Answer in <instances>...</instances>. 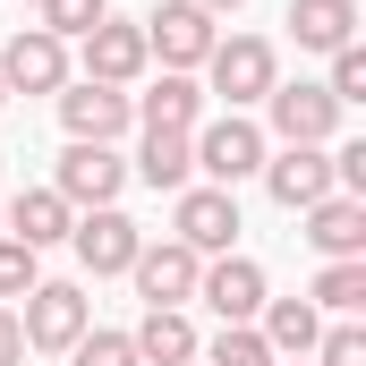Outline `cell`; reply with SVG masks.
Wrapping results in <instances>:
<instances>
[{
	"label": "cell",
	"instance_id": "obj_1",
	"mask_svg": "<svg viewBox=\"0 0 366 366\" xmlns=\"http://www.w3.org/2000/svg\"><path fill=\"white\" fill-rule=\"evenodd\" d=\"M281 86V51L264 34H222L204 51V102H230V111H256Z\"/></svg>",
	"mask_w": 366,
	"mask_h": 366
},
{
	"label": "cell",
	"instance_id": "obj_2",
	"mask_svg": "<svg viewBox=\"0 0 366 366\" xmlns=\"http://www.w3.org/2000/svg\"><path fill=\"white\" fill-rule=\"evenodd\" d=\"M187 154H196L204 187H230V196H239V179H256V171H264L273 137H264V128H256L247 111H222V119H204V128L187 137Z\"/></svg>",
	"mask_w": 366,
	"mask_h": 366
},
{
	"label": "cell",
	"instance_id": "obj_3",
	"mask_svg": "<svg viewBox=\"0 0 366 366\" xmlns=\"http://www.w3.org/2000/svg\"><path fill=\"white\" fill-rule=\"evenodd\" d=\"M17 332H26V350L69 358V350L94 332V298L77 290V281H34V290H26V307H17Z\"/></svg>",
	"mask_w": 366,
	"mask_h": 366
},
{
	"label": "cell",
	"instance_id": "obj_4",
	"mask_svg": "<svg viewBox=\"0 0 366 366\" xmlns=\"http://www.w3.org/2000/svg\"><path fill=\"white\" fill-rule=\"evenodd\" d=\"M51 102H60V128H69V145H119V137L137 128V102H128L119 86H94V77H69Z\"/></svg>",
	"mask_w": 366,
	"mask_h": 366
},
{
	"label": "cell",
	"instance_id": "obj_5",
	"mask_svg": "<svg viewBox=\"0 0 366 366\" xmlns=\"http://www.w3.org/2000/svg\"><path fill=\"white\" fill-rule=\"evenodd\" d=\"M171 239L196 247V256H230V239H239V196H230V187L187 179L179 196H171Z\"/></svg>",
	"mask_w": 366,
	"mask_h": 366
},
{
	"label": "cell",
	"instance_id": "obj_6",
	"mask_svg": "<svg viewBox=\"0 0 366 366\" xmlns=\"http://www.w3.org/2000/svg\"><path fill=\"white\" fill-rule=\"evenodd\" d=\"M213 43H222V26H213V17H204L196 0H154V17H145V51H154L162 69H179V77H196Z\"/></svg>",
	"mask_w": 366,
	"mask_h": 366
},
{
	"label": "cell",
	"instance_id": "obj_7",
	"mask_svg": "<svg viewBox=\"0 0 366 366\" xmlns=\"http://www.w3.org/2000/svg\"><path fill=\"white\" fill-rule=\"evenodd\" d=\"M256 179H264V196H273L281 213H307V204L341 196V187H332V145H273Z\"/></svg>",
	"mask_w": 366,
	"mask_h": 366
},
{
	"label": "cell",
	"instance_id": "obj_8",
	"mask_svg": "<svg viewBox=\"0 0 366 366\" xmlns=\"http://www.w3.org/2000/svg\"><path fill=\"white\" fill-rule=\"evenodd\" d=\"M119 187H128V162H119V145H69V154H60V171H51V196H60L69 213L119 204Z\"/></svg>",
	"mask_w": 366,
	"mask_h": 366
},
{
	"label": "cell",
	"instance_id": "obj_9",
	"mask_svg": "<svg viewBox=\"0 0 366 366\" xmlns=\"http://www.w3.org/2000/svg\"><path fill=\"white\" fill-rule=\"evenodd\" d=\"M196 298H204L222 324H256L273 290H264V264H256V256H239V247H230V256H204V273H196Z\"/></svg>",
	"mask_w": 366,
	"mask_h": 366
},
{
	"label": "cell",
	"instance_id": "obj_10",
	"mask_svg": "<svg viewBox=\"0 0 366 366\" xmlns=\"http://www.w3.org/2000/svg\"><path fill=\"white\" fill-rule=\"evenodd\" d=\"M69 247H77V264H86L94 281H111V273H128V264H137L145 230H137L119 204H94V213H77V222H69Z\"/></svg>",
	"mask_w": 366,
	"mask_h": 366
},
{
	"label": "cell",
	"instance_id": "obj_11",
	"mask_svg": "<svg viewBox=\"0 0 366 366\" xmlns=\"http://www.w3.org/2000/svg\"><path fill=\"white\" fill-rule=\"evenodd\" d=\"M264 119H273L264 137H281V145H332V137H341V102L324 86H307V77L264 94Z\"/></svg>",
	"mask_w": 366,
	"mask_h": 366
},
{
	"label": "cell",
	"instance_id": "obj_12",
	"mask_svg": "<svg viewBox=\"0 0 366 366\" xmlns=\"http://www.w3.org/2000/svg\"><path fill=\"white\" fill-rule=\"evenodd\" d=\"M0 86L9 94H60L69 86V43L43 34V26H17V34L0 43Z\"/></svg>",
	"mask_w": 366,
	"mask_h": 366
},
{
	"label": "cell",
	"instance_id": "obj_13",
	"mask_svg": "<svg viewBox=\"0 0 366 366\" xmlns=\"http://www.w3.org/2000/svg\"><path fill=\"white\" fill-rule=\"evenodd\" d=\"M196 273H204V256L179 247V239H145L137 264H128V281H137L145 307H187V298H196Z\"/></svg>",
	"mask_w": 366,
	"mask_h": 366
},
{
	"label": "cell",
	"instance_id": "obj_14",
	"mask_svg": "<svg viewBox=\"0 0 366 366\" xmlns=\"http://www.w3.org/2000/svg\"><path fill=\"white\" fill-rule=\"evenodd\" d=\"M77 43H86V77H94V86H119V94H128L145 69H154L145 26H128V17H102L94 34H77Z\"/></svg>",
	"mask_w": 366,
	"mask_h": 366
},
{
	"label": "cell",
	"instance_id": "obj_15",
	"mask_svg": "<svg viewBox=\"0 0 366 366\" xmlns=\"http://www.w3.org/2000/svg\"><path fill=\"white\" fill-rule=\"evenodd\" d=\"M137 102V128H171V137H196L204 119H213V102H204V86L196 77H179V69H162L145 94H128Z\"/></svg>",
	"mask_w": 366,
	"mask_h": 366
},
{
	"label": "cell",
	"instance_id": "obj_16",
	"mask_svg": "<svg viewBox=\"0 0 366 366\" xmlns=\"http://www.w3.org/2000/svg\"><path fill=\"white\" fill-rule=\"evenodd\" d=\"M307 222V247L332 264V256H366V196H324V204H307L298 213Z\"/></svg>",
	"mask_w": 366,
	"mask_h": 366
},
{
	"label": "cell",
	"instance_id": "obj_17",
	"mask_svg": "<svg viewBox=\"0 0 366 366\" xmlns=\"http://www.w3.org/2000/svg\"><path fill=\"white\" fill-rule=\"evenodd\" d=\"M69 222H77V213H69L51 187H17V204L0 213V239H17V247H34V256H43V247H60V239H69Z\"/></svg>",
	"mask_w": 366,
	"mask_h": 366
},
{
	"label": "cell",
	"instance_id": "obj_18",
	"mask_svg": "<svg viewBox=\"0 0 366 366\" xmlns=\"http://www.w3.org/2000/svg\"><path fill=\"white\" fill-rule=\"evenodd\" d=\"M290 34H298V51H341V43H358V0H290Z\"/></svg>",
	"mask_w": 366,
	"mask_h": 366
},
{
	"label": "cell",
	"instance_id": "obj_19",
	"mask_svg": "<svg viewBox=\"0 0 366 366\" xmlns=\"http://www.w3.org/2000/svg\"><path fill=\"white\" fill-rule=\"evenodd\" d=\"M128 341H137L145 366H196V350H204L196 324H187V307H145V324H137Z\"/></svg>",
	"mask_w": 366,
	"mask_h": 366
},
{
	"label": "cell",
	"instance_id": "obj_20",
	"mask_svg": "<svg viewBox=\"0 0 366 366\" xmlns=\"http://www.w3.org/2000/svg\"><path fill=\"white\" fill-rule=\"evenodd\" d=\"M128 179H145L154 196H179V187L196 179V154H187V137H171V128H145V145H137Z\"/></svg>",
	"mask_w": 366,
	"mask_h": 366
},
{
	"label": "cell",
	"instance_id": "obj_21",
	"mask_svg": "<svg viewBox=\"0 0 366 366\" xmlns=\"http://www.w3.org/2000/svg\"><path fill=\"white\" fill-rule=\"evenodd\" d=\"M256 332H264V350H273V358H307V350H315V332H324V315H315L307 298H264Z\"/></svg>",
	"mask_w": 366,
	"mask_h": 366
},
{
	"label": "cell",
	"instance_id": "obj_22",
	"mask_svg": "<svg viewBox=\"0 0 366 366\" xmlns=\"http://www.w3.org/2000/svg\"><path fill=\"white\" fill-rule=\"evenodd\" d=\"M307 307H315V315H358L366 307V256H332V264L315 273V290H307Z\"/></svg>",
	"mask_w": 366,
	"mask_h": 366
},
{
	"label": "cell",
	"instance_id": "obj_23",
	"mask_svg": "<svg viewBox=\"0 0 366 366\" xmlns=\"http://www.w3.org/2000/svg\"><path fill=\"white\" fill-rule=\"evenodd\" d=\"M196 366H273V350H264L256 324H222V332L196 350Z\"/></svg>",
	"mask_w": 366,
	"mask_h": 366
},
{
	"label": "cell",
	"instance_id": "obj_24",
	"mask_svg": "<svg viewBox=\"0 0 366 366\" xmlns=\"http://www.w3.org/2000/svg\"><path fill=\"white\" fill-rule=\"evenodd\" d=\"M307 358H315V366H366V324H358V315H332V324L315 332Z\"/></svg>",
	"mask_w": 366,
	"mask_h": 366
},
{
	"label": "cell",
	"instance_id": "obj_25",
	"mask_svg": "<svg viewBox=\"0 0 366 366\" xmlns=\"http://www.w3.org/2000/svg\"><path fill=\"white\" fill-rule=\"evenodd\" d=\"M34 9H43V34H60V43H77L111 17V0H34Z\"/></svg>",
	"mask_w": 366,
	"mask_h": 366
},
{
	"label": "cell",
	"instance_id": "obj_26",
	"mask_svg": "<svg viewBox=\"0 0 366 366\" xmlns=\"http://www.w3.org/2000/svg\"><path fill=\"white\" fill-rule=\"evenodd\" d=\"M324 94L350 111V102H366V43H341L332 51V77H324Z\"/></svg>",
	"mask_w": 366,
	"mask_h": 366
},
{
	"label": "cell",
	"instance_id": "obj_27",
	"mask_svg": "<svg viewBox=\"0 0 366 366\" xmlns=\"http://www.w3.org/2000/svg\"><path fill=\"white\" fill-rule=\"evenodd\" d=\"M34 281H43V256H34V247H17V239H0V307H9V298H26Z\"/></svg>",
	"mask_w": 366,
	"mask_h": 366
},
{
	"label": "cell",
	"instance_id": "obj_28",
	"mask_svg": "<svg viewBox=\"0 0 366 366\" xmlns=\"http://www.w3.org/2000/svg\"><path fill=\"white\" fill-rule=\"evenodd\" d=\"M69 358H77V366H145V358H137V341H128V332H86V341H77Z\"/></svg>",
	"mask_w": 366,
	"mask_h": 366
},
{
	"label": "cell",
	"instance_id": "obj_29",
	"mask_svg": "<svg viewBox=\"0 0 366 366\" xmlns=\"http://www.w3.org/2000/svg\"><path fill=\"white\" fill-rule=\"evenodd\" d=\"M0 366H26V332H17V307H0Z\"/></svg>",
	"mask_w": 366,
	"mask_h": 366
},
{
	"label": "cell",
	"instance_id": "obj_30",
	"mask_svg": "<svg viewBox=\"0 0 366 366\" xmlns=\"http://www.w3.org/2000/svg\"><path fill=\"white\" fill-rule=\"evenodd\" d=\"M196 9H204V17H230V9H247V0H196Z\"/></svg>",
	"mask_w": 366,
	"mask_h": 366
},
{
	"label": "cell",
	"instance_id": "obj_31",
	"mask_svg": "<svg viewBox=\"0 0 366 366\" xmlns=\"http://www.w3.org/2000/svg\"><path fill=\"white\" fill-rule=\"evenodd\" d=\"M273 366H315V358H273Z\"/></svg>",
	"mask_w": 366,
	"mask_h": 366
},
{
	"label": "cell",
	"instance_id": "obj_32",
	"mask_svg": "<svg viewBox=\"0 0 366 366\" xmlns=\"http://www.w3.org/2000/svg\"><path fill=\"white\" fill-rule=\"evenodd\" d=\"M0 111H9V86H0Z\"/></svg>",
	"mask_w": 366,
	"mask_h": 366
}]
</instances>
